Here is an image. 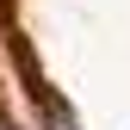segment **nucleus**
I'll return each instance as SVG.
<instances>
[{"mask_svg":"<svg viewBox=\"0 0 130 130\" xmlns=\"http://www.w3.org/2000/svg\"><path fill=\"white\" fill-rule=\"evenodd\" d=\"M43 105H50V130H74V118H68V105H62L56 93H43Z\"/></svg>","mask_w":130,"mask_h":130,"instance_id":"nucleus-1","label":"nucleus"},{"mask_svg":"<svg viewBox=\"0 0 130 130\" xmlns=\"http://www.w3.org/2000/svg\"><path fill=\"white\" fill-rule=\"evenodd\" d=\"M0 130H19V124H12V118H6V111H0Z\"/></svg>","mask_w":130,"mask_h":130,"instance_id":"nucleus-2","label":"nucleus"}]
</instances>
